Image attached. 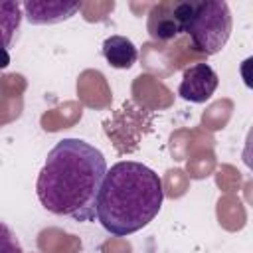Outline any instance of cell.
Returning a JSON list of instances; mask_svg holds the SVG:
<instances>
[{
  "instance_id": "4",
  "label": "cell",
  "mask_w": 253,
  "mask_h": 253,
  "mask_svg": "<svg viewBox=\"0 0 253 253\" xmlns=\"http://www.w3.org/2000/svg\"><path fill=\"white\" fill-rule=\"evenodd\" d=\"M194 4L196 2H176V0L154 4L146 18L148 36L158 42L176 40L180 34L186 32L188 22L194 14Z\"/></svg>"
},
{
  "instance_id": "3",
  "label": "cell",
  "mask_w": 253,
  "mask_h": 253,
  "mask_svg": "<svg viewBox=\"0 0 253 253\" xmlns=\"http://www.w3.org/2000/svg\"><path fill=\"white\" fill-rule=\"evenodd\" d=\"M233 18L227 2L223 0H204L194 4V14L188 22L184 34L190 36L196 51L213 55L221 51L231 36Z\"/></svg>"
},
{
  "instance_id": "1",
  "label": "cell",
  "mask_w": 253,
  "mask_h": 253,
  "mask_svg": "<svg viewBox=\"0 0 253 253\" xmlns=\"http://www.w3.org/2000/svg\"><path fill=\"white\" fill-rule=\"evenodd\" d=\"M107 174V160L99 148L81 138H61L49 152L36 180L40 204L75 221H93L97 198Z\"/></svg>"
},
{
  "instance_id": "2",
  "label": "cell",
  "mask_w": 253,
  "mask_h": 253,
  "mask_svg": "<svg viewBox=\"0 0 253 253\" xmlns=\"http://www.w3.org/2000/svg\"><path fill=\"white\" fill-rule=\"evenodd\" d=\"M162 202L160 176L142 162L121 160L107 168L95 217L111 235L126 237L146 227L158 215Z\"/></svg>"
},
{
  "instance_id": "9",
  "label": "cell",
  "mask_w": 253,
  "mask_h": 253,
  "mask_svg": "<svg viewBox=\"0 0 253 253\" xmlns=\"http://www.w3.org/2000/svg\"><path fill=\"white\" fill-rule=\"evenodd\" d=\"M0 253H24L16 233L4 221H0Z\"/></svg>"
},
{
  "instance_id": "6",
  "label": "cell",
  "mask_w": 253,
  "mask_h": 253,
  "mask_svg": "<svg viewBox=\"0 0 253 253\" xmlns=\"http://www.w3.org/2000/svg\"><path fill=\"white\" fill-rule=\"evenodd\" d=\"M22 12L30 24L49 26L73 18L79 12V4L63 0H28L22 4Z\"/></svg>"
},
{
  "instance_id": "7",
  "label": "cell",
  "mask_w": 253,
  "mask_h": 253,
  "mask_svg": "<svg viewBox=\"0 0 253 253\" xmlns=\"http://www.w3.org/2000/svg\"><path fill=\"white\" fill-rule=\"evenodd\" d=\"M101 51H103V57L107 59V63L115 69H128L138 59L136 45L125 36H109L103 42Z\"/></svg>"
},
{
  "instance_id": "10",
  "label": "cell",
  "mask_w": 253,
  "mask_h": 253,
  "mask_svg": "<svg viewBox=\"0 0 253 253\" xmlns=\"http://www.w3.org/2000/svg\"><path fill=\"white\" fill-rule=\"evenodd\" d=\"M8 65H10V53H8V49L0 47V69H6Z\"/></svg>"
},
{
  "instance_id": "5",
  "label": "cell",
  "mask_w": 253,
  "mask_h": 253,
  "mask_svg": "<svg viewBox=\"0 0 253 253\" xmlns=\"http://www.w3.org/2000/svg\"><path fill=\"white\" fill-rule=\"evenodd\" d=\"M217 83L219 79L211 65L194 63L184 71L182 81L178 85V95L190 103H206L217 89Z\"/></svg>"
},
{
  "instance_id": "8",
  "label": "cell",
  "mask_w": 253,
  "mask_h": 253,
  "mask_svg": "<svg viewBox=\"0 0 253 253\" xmlns=\"http://www.w3.org/2000/svg\"><path fill=\"white\" fill-rule=\"evenodd\" d=\"M22 18L24 12L20 2H12V0L0 2V47L8 49L12 45L14 36L20 30Z\"/></svg>"
}]
</instances>
